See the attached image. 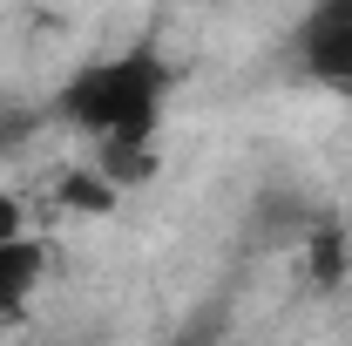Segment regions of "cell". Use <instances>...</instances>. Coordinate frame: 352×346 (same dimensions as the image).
<instances>
[{"label":"cell","mask_w":352,"mask_h":346,"mask_svg":"<svg viewBox=\"0 0 352 346\" xmlns=\"http://www.w3.org/2000/svg\"><path fill=\"white\" fill-rule=\"evenodd\" d=\"M285 54L311 88L352 102V0H311L292 28V41H285Z\"/></svg>","instance_id":"obj_2"},{"label":"cell","mask_w":352,"mask_h":346,"mask_svg":"<svg viewBox=\"0 0 352 346\" xmlns=\"http://www.w3.org/2000/svg\"><path fill=\"white\" fill-rule=\"evenodd\" d=\"M298 258H305L311 292H339V285H346V272H352V231L325 211L305 238H298Z\"/></svg>","instance_id":"obj_4"},{"label":"cell","mask_w":352,"mask_h":346,"mask_svg":"<svg viewBox=\"0 0 352 346\" xmlns=\"http://www.w3.org/2000/svg\"><path fill=\"white\" fill-rule=\"evenodd\" d=\"M41 272H47V245L41 238H28V231H21V238H0V326L34 299Z\"/></svg>","instance_id":"obj_5"},{"label":"cell","mask_w":352,"mask_h":346,"mask_svg":"<svg viewBox=\"0 0 352 346\" xmlns=\"http://www.w3.org/2000/svg\"><path fill=\"white\" fill-rule=\"evenodd\" d=\"M54 197H61V204H68V211H116V204H122V190H116V183H109V176L102 170H68L61 176V183H54Z\"/></svg>","instance_id":"obj_8"},{"label":"cell","mask_w":352,"mask_h":346,"mask_svg":"<svg viewBox=\"0 0 352 346\" xmlns=\"http://www.w3.org/2000/svg\"><path fill=\"white\" fill-rule=\"evenodd\" d=\"M95 170L116 190H142L156 176V143H95Z\"/></svg>","instance_id":"obj_6"},{"label":"cell","mask_w":352,"mask_h":346,"mask_svg":"<svg viewBox=\"0 0 352 346\" xmlns=\"http://www.w3.org/2000/svg\"><path fill=\"white\" fill-rule=\"evenodd\" d=\"M54 116H47V102H28V95H14V88H0V156H14V150H28L34 136L47 130Z\"/></svg>","instance_id":"obj_7"},{"label":"cell","mask_w":352,"mask_h":346,"mask_svg":"<svg viewBox=\"0 0 352 346\" xmlns=\"http://www.w3.org/2000/svg\"><path fill=\"white\" fill-rule=\"evenodd\" d=\"M21 231H28V204L14 190H0V238H21Z\"/></svg>","instance_id":"obj_9"},{"label":"cell","mask_w":352,"mask_h":346,"mask_svg":"<svg viewBox=\"0 0 352 346\" xmlns=\"http://www.w3.org/2000/svg\"><path fill=\"white\" fill-rule=\"evenodd\" d=\"M318 217H325V204L305 197L298 183H264L251 197V211H244V245L251 252H298V238Z\"/></svg>","instance_id":"obj_3"},{"label":"cell","mask_w":352,"mask_h":346,"mask_svg":"<svg viewBox=\"0 0 352 346\" xmlns=\"http://www.w3.org/2000/svg\"><path fill=\"white\" fill-rule=\"evenodd\" d=\"M170 95H176V61L156 41H135L122 54L82 61L54 88L47 116L88 143H156Z\"/></svg>","instance_id":"obj_1"}]
</instances>
